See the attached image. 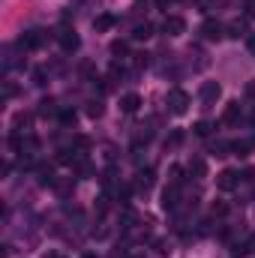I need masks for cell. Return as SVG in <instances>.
Returning <instances> with one entry per match:
<instances>
[{"label":"cell","instance_id":"1","mask_svg":"<svg viewBox=\"0 0 255 258\" xmlns=\"http://www.w3.org/2000/svg\"><path fill=\"white\" fill-rule=\"evenodd\" d=\"M189 102H192L189 93H186V90H180V87L168 90V96H165V105H168V111H171V114H177V117L189 111Z\"/></svg>","mask_w":255,"mask_h":258},{"label":"cell","instance_id":"2","mask_svg":"<svg viewBox=\"0 0 255 258\" xmlns=\"http://www.w3.org/2000/svg\"><path fill=\"white\" fill-rule=\"evenodd\" d=\"M237 186H240V171L225 168V171L216 174V189H219V192H234Z\"/></svg>","mask_w":255,"mask_h":258},{"label":"cell","instance_id":"3","mask_svg":"<svg viewBox=\"0 0 255 258\" xmlns=\"http://www.w3.org/2000/svg\"><path fill=\"white\" fill-rule=\"evenodd\" d=\"M42 42H45V30H24L18 39V45L24 51H36V48H42Z\"/></svg>","mask_w":255,"mask_h":258},{"label":"cell","instance_id":"4","mask_svg":"<svg viewBox=\"0 0 255 258\" xmlns=\"http://www.w3.org/2000/svg\"><path fill=\"white\" fill-rule=\"evenodd\" d=\"M219 96H222V87H219L216 81H204V84H201V90H198V99H201V105H204V108H210Z\"/></svg>","mask_w":255,"mask_h":258},{"label":"cell","instance_id":"5","mask_svg":"<svg viewBox=\"0 0 255 258\" xmlns=\"http://www.w3.org/2000/svg\"><path fill=\"white\" fill-rule=\"evenodd\" d=\"M57 42H60V48H63L66 54L78 51V45H81V39H78V33H75L72 27H60V30H57Z\"/></svg>","mask_w":255,"mask_h":258},{"label":"cell","instance_id":"6","mask_svg":"<svg viewBox=\"0 0 255 258\" xmlns=\"http://www.w3.org/2000/svg\"><path fill=\"white\" fill-rule=\"evenodd\" d=\"M153 180H156V171H153V168H141V171L135 174V180H132V189H135V192H147V189L153 186Z\"/></svg>","mask_w":255,"mask_h":258},{"label":"cell","instance_id":"7","mask_svg":"<svg viewBox=\"0 0 255 258\" xmlns=\"http://www.w3.org/2000/svg\"><path fill=\"white\" fill-rule=\"evenodd\" d=\"M162 30H165L168 36H180V33L186 30V21H183L180 15H168V18L162 21Z\"/></svg>","mask_w":255,"mask_h":258},{"label":"cell","instance_id":"8","mask_svg":"<svg viewBox=\"0 0 255 258\" xmlns=\"http://www.w3.org/2000/svg\"><path fill=\"white\" fill-rule=\"evenodd\" d=\"M177 201H180V183L165 186V192H162V210H174Z\"/></svg>","mask_w":255,"mask_h":258},{"label":"cell","instance_id":"9","mask_svg":"<svg viewBox=\"0 0 255 258\" xmlns=\"http://www.w3.org/2000/svg\"><path fill=\"white\" fill-rule=\"evenodd\" d=\"M222 30H225V27H222L219 21H213V18H207V21L201 24V36L210 39V42H213V39H222Z\"/></svg>","mask_w":255,"mask_h":258},{"label":"cell","instance_id":"10","mask_svg":"<svg viewBox=\"0 0 255 258\" xmlns=\"http://www.w3.org/2000/svg\"><path fill=\"white\" fill-rule=\"evenodd\" d=\"M114 24H117V18H114L111 12H102V15L93 18V30H96V33H105V30H111Z\"/></svg>","mask_w":255,"mask_h":258},{"label":"cell","instance_id":"11","mask_svg":"<svg viewBox=\"0 0 255 258\" xmlns=\"http://www.w3.org/2000/svg\"><path fill=\"white\" fill-rule=\"evenodd\" d=\"M141 108V96L138 93H126V96H120V111L123 114H135Z\"/></svg>","mask_w":255,"mask_h":258},{"label":"cell","instance_id":"12","mask_svg":"<svg viewBox=\"0 0 255 258\" xmlns=\"http://www.w3.org/2000/svg\"><path fill=\"white\" fill-rule=\"evenodd\" d=\"M237 120H240V102H228L225 111H222V123L231 126V123H237Z\"/></svg>","mask_w":255,"mask_h":258},{"label":"cell","instance_id":"13","mask_svg":"<svg viewBox=\"0 0 255 258\" xmlns=\"http://www.w3.org/2000/svg\"><path fill=\"white\" fill-rule=\"evenodd\" d=\"M33 123V114H27V111H18L15 117H12V132H27V126Z\"/></svg>","mask_w":255,"mask_h":258},{"label":"cell","instance_id":"14","mask_svg":"<svg viewBox=\"0 0 255 258\" xmlns=\"http://www.w3.org/2000/svg\"><path fill=\"white\" fill-rule=\"evenodd\" d=\"M36 174H39V186H54V183H57V177H54V168H51V165H39V168H36Z\"/></svg>","mask_w":255,"mask_h":258},{"label":"cell","instance_id":"15","mask_svg":"<svg viewBox=\"0 0 255 258\" xmlns=\"http://www.w3.org/2000/svg\"><path fill=\"white\" fill-rule=\"evenodd\" d=\"M231 150H234L237 156H249L255 150V141H231Z\"/></svg>","mask_w":255,"mask_h":258},{"label":"cell","instance_id":"16","mask_svg":"<svg viewBox=\"0 0 255 258\" xmlns=\"http://www.w3.org/2000/svg\"><path fill=\"white\" fill-rule=\"evenodd\" d=\"M153 36V24H135V30H132V39H150Z\"/></svg>","mask_w":255,"mask_h":258},{"label":"cell","instance_id":"17","mask_svg":"<svg viewBox=\"0 0 255 258\" xmlns=\"http://www.w3.org/2000/svg\"><path fill=\"white\" fill-rule=\"evenodd\" d=\"M243 33H246V21H231V24H228V36H231V39H240Z\"/></svg>","mask_w":255,"mask_h":258},{"label":"cell","instance_id":"18","mask_svg":"<svg viewBox=\"0 0 255 258\" xmlns=\"http://www.w3.org/2000/svg\"><path fill=\"white\" fill-rule=\"evenodd\" d=\"M39 114H42V117H48V114H57V102H54L51 96H48V99H42V102H39Z\"/></svg>","mask_w":255,"mask_h":258},{"label":"cell","instance_id":"19","mask_svg":"<svg viewBox=\"0 0 255 258\" xmlns=\"http://www.w3.org/2000/svg\"><path fill=\"white\" fill-rule=\"evenodd\" d=\"M180 141H183V132H180V129H174V132L165 138V150H171V147H180Z\"/></svg>","mask_w":255,"mask_h":258},{"label":"cell","instance_id":"20","mask_svg":"<svg viewBox=\"0 0 255 258\" xmlns=\"http://www.w3.org/2000/svg\"><path fill=\"white\" fill-rule=\"evenodd\" d=\"M126 51H129V45L123 39H114V42H111V54H114V57H126Z\"/></svg>","mask_w":255,"mask_h":258},{"label":"cell","instance_id":"21","mask_svg":"<svg viewBox=\"0 0 255 258\" xmlns=\"http://www.w3.org/2000/svg\"><path fill=\"white\" fill-rule=\"evenodd\" d=\"M192 129H195V135H198V138H207V135L213 132V126H210L207 120H198V123H195Z\"/></svg>","mask_w":255,"mask_h":258},{"label":"cell","instance_id":"22","mask_svg":"<svg viewBox=\"0 0 255 258\" xmlns=\"http://www.w3.org/2000/svg\"><path fill=\"white\" fill-rule=\"evenodd\" d=\"M33 84L36 87H45L48 84V72L45 69H33Z\"/></svg>","mask_w":255,"mask_h":258},{"label":"cell","instance_id":"23","mask_svg":"<svg viewBox=\"0 0 255 258\" xmlns=\"http://www.w3.org/2000/svg\"><path fill=\"white\" fill-rule=\"evenodd\" d=\"M210 213H213V216H225V213H228V204H225V201H213V204H210Z\"/></svg>","mask_w":255,"mask_h":258},{"label":"cell","instance_id":"24","mask_svg":"<svg viewBox=\"0 0 255 258\" xmlns=\"http://www.w3.org/2000/svg\"><path fill=\"white\" fill-rule=\"evenodd\" d=\"M87 117H102V102H87Z\"/></svg>","mask_w":255,"mask_h":258},{"label":"cell","instance_id":"25","mask_svg":"<svg viewBox=\"0 0 255 258\" xmlns=\"http://www.w3.org/2000/svg\"><path fill=\"white\" fill-rule=\"evenodd\" d=\"M72 147H75V150H81V153H84V150H87V147H90V138H87V135H78V138H75V141H72Z\"/></svg>","mask_w":255,"mask_h":258},{"label":"cell","instance_id":"26","mask_svg":"<svg viewBox=\"0 0 255 258\" xmlns=\"http://www.w3.org/2000/svg\"><path fill=\"white\" fill-rule=\"evenodd\" d=\"M228 150H231L228 141H216V144H213V153H216V156H228Z\"/></svg>","mask_w":255,"mask_h":258},{"label":"cell","instance_id":"27","mask_svg":"<svg viewBox=\"0 0 255 258\" xmlns=\"http://www.w3.org/2000/svg\"><path fill=\"white\" fill-rule=\"evenodd\" d=\"M189 174H195V177H201V174H204V162H201V159H192V162H189Z\"/></svg>","mask_w":255,"mask_h":258},{"label":"cell","instance_id":"28","mask_svg":"<svg viewBox=\"0 0 255 258\" xmlns=\"http://www.w3.org/2000/svg\"><path fill=\"white\" fill-rule=\"evenodd\" d=\"M60 123H66V126H69V123H75V111L63 108V111H60Z\"/></svg>","mask_w":255,"mask_h":258},{"label":"cell","instance_id":"29","mask_svg":"<svg viewBox=\"0 0 255 258\" xmlns=\"http://www.w3.org/2000/svg\"><path fill=\"white\" fill-rule=\"evenodd\" d=\"M132 57H135V60H132V63H135V69H141V66H147V54H132Z\"/></svg>","mask_w":255,"mask_h":258},{"label":"cell","instance_id":"30","mask_svg":"<svg viewBox=\"0 0 255 258\" xmlns=\"http://www.w3.org/2000/svg\"><path fill=\"white\" fill-rule=\"evenodd\" d=\"M156 252L165 255V252H168V243H165V240H156Z\"/></svg>","mask_w":255,"mask_h":258},{"label":"cell","instance_id":"31","mask_svg":"<svg viewBox=\"0 0 255 258\" xmlns=\"http://www.w3.org/2000/svg\"><path fill=\"white\" fill-rule=\"evenodd\" d=\"M246 48H249V54H255V33L246 36Z\"/></svg>","mask_w":255,"mask_h":258},{"label":"cell","instance_id":"32","mask_svg":"<svg viewBox=\"0 0 255 258\" xmlns=\"http://www.w3.org/2000/svg\"><path fill=\"white\" fill-rule=\"evenodd\" d=\"M168 3H171V0H156V6H159V9H165Z\"/></svg>","mask_w":255,"mask_h":258},{"label":"cell","instance_id":"33","mask_svg":"<svg viewBox=\"0 0 255 258\" xmlns=\"http://www.w3.org/2000/svg\"><path fill=\"white\" fill-rule=\"evenodd\" d=\"M42 258H60V252H45Z\"/></svg>","mask_w":255,"mask_h":258},{"label":"cell","instance_id":"34","mask_svg":"<svg viewBox=\"0 0 255 258\" xmlns=\"http://www.w3.org/2000/svg\"><path fill=\"white\" fill-rule=\"evenodd\" d=\"M249 15H255V0H249Z\"/></svg>","mask_w":255,"mask_h":258},{"label":"cell","instance_id":"35","mask_svg":"<svg viewBox=\"0 0 255 258\" xmlns=\"http://www.w3.org/2000/svg\"><path fill=\"white\" fill-rule=\"evenodd\" d=\"M249 96H255V84H249Z\"/></svg>","mask_w":255,"mask_h":258},{"label":"cell","instance_id":"36","mask_svg":"<svg viewBox=\"0 0 255 258\" xmlns=\"http://www.w3.org/2000/svg\"><path fill=\"white\" fill-rule=\"evenodd\" d=\"M81 258H99V255H93V252H87V255H81Z\"/></svg>","mask_w":255,"mask_h":258},{"label":"cell","instance_id":"37","mask_svg":"<svg viewBox=\"0 0 255 258\" xmlns=\"http://www.w3.org/2000/svg\"><path fill=\"white\" fill-rule=\"evenodd\" d=\"M129 258H144V255H129Z\"/></svg>","mask_w":255,"mask_h":258},{"label":"cell","instance_id":"38","mask_svg":"<svg viewBox=\"0 0 255 258\" xmlns=\"http://www.w3.org/2000/svg\"><path fill=\"white\" fill-rule=\"evenodd\" d=\"M252 123H255V114H252Z\"/></svg>","mask_w":255,"mask_h":258}]
</instances>
